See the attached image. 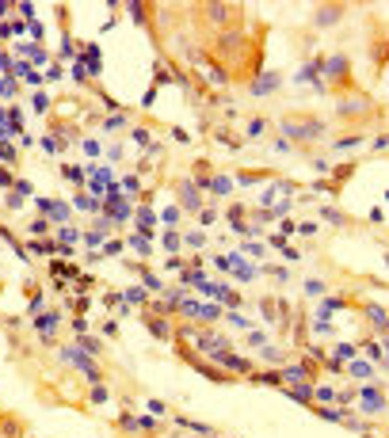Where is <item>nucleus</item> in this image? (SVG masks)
Listing matches in <instances>:
<instances>
[{"mask_svg": "<svg viewBox=\"0 0 389 438\" xmlns=\"http://www.w3.org/2000/svg\"><path fill=\"white\" fill-rule=\"evenodd\" d=\"M84 153H88V156H99V141L88 138V141H84Z\"/></svg>", "mask_w": 389, "mask_h": 438, "instance_id": "nucleus-35", "label": "nucleus"}, {"mask_svg": "<svg viewBox=\"0 0 389 438\" xmlns=\"http://www.w3.org/2000/svg\"><path fill=\"white\" fill-rule=\"evenodd\" d=\"M31 107H35L38 114H42V111H50V95H46V92H35V99H31Z\"/></svg>", "mask_w": 389, "mask_h": 438, "instance_id": "nucleus-16", "label": "nucleus"}, {"mask_svg": "<svg viewBox=\"0 0 389 438\" xmlns=\"http://www.w3.org/2000/svg\"><path fill=\"white\" fill-rule=\"evenodd\" d=\"M351 358H355V347L351 343H340L336 347V362H351Z\"/></svg>", "mask_w": 389, "mask_h": 438, "instance_id": "nucleus-18", "label": "nucleus"}, {"mask_svg": "<svg viewBox=\"0 0 389 438\" xmlns=\"http://www.w3.org/2000/svg\"><path fill=\"white\" fill-rule=\"evenodd\" d=\"M359 141H363V138H344V141H336V149H355Z\"/></svg>", "mask_w": 389, "mask_h": 438, "instance_id": "nucleus-47", "label": "nucleus"}, {"mask_svg": "<svg viewBox=\"0 0 389 438\" xmlns=\"http://www.w3.org/2000/svg\"><path fill=\"white\" fill-rule=\"evenodd\" d=\"M130 248H134V252H138V256H149V252H153V248H149V240H145V236H141V232H138V236H130Z\"/></svg>", "mask_w": 389, "mask_h": 438, "instance_id": "nucleus-13", "label": "nucleus"}, {"mask_svg": "<svg viewBox=\"0 0 389 438\" xmlns=\"http://www.w3.org/2000/svg\"><path fill=\"white\" fill-rule=\"evenodd\" d=\"M336 16H340L336 8H324V12H320V23H336Z\"/></svg>", "mask_w": 389, "mask_h": 438, "instance_id": "nucleus-38", "label": "nucleus"}, {"mask_svg": "<svg viewBox=\"0 0 389 438\" xmlns=\"http://www.w3.org/2000/svg\"><path fill=\"white\" fill-rule=\"evenodd\" d=\"M385 347H389V343H385ZM385 358H389V351H385Z\"/></svg>", "mask_w": 389, "mask_h": 438, "instance_id": "nucleus-52", "label": "nucleus"}, {"mask_svg": "<svg viewBox=\"0 0 389 438\" xmlns=\"http://www.w3.org/2000/svg\"><path fill=\"white\" fill-rule=\"evenodd\" d=\"M27 195H31V183H27V179H16V187H12V195H8V206H12V210H19Z\"/></svg>", "mask_w": 389, "mask_h": 438, "instance_id": "nucleus-8", "label": "nucleus"}, {"mask_svg": "<svg viewBox=\"0 0 389 438\" xmlns=\"http://www.w3.org/2000/svg\"><path fill=\"white\" fill-rule=\"evenodd\" d=\"M347 373H351V378H370V366H366V362H355V366H347Z\"/></svg>", "mask_w": 389, "mask_h": 438, "instance_id": "nucleus-22", "label": "nucleus"}, {"mask_svg": "<svg viewBox=\"0 0 389 438\" xmlns=\"http://www.w3.org/2000/svg\"><path fill=\"white\" fill-rule=\"evenodd\" d=\"M210 191H214V195H229V191H233V179H229V175H214V179H210Z\"/></svg>", "mask_w": 389, "mask_h": 438, "instance_id": "nucleus-10", "label": "nucleus"}, {"mask_svg": "<svg viewBox=\"0 0 389 438\" xmlns=\"http://www.w3.org/2000/svg\"><path fill=\"white\" fill-rule=\"evenodd\" d=\"M225 320H229L233 328H248V317H241L237 309H229V312H225Z\"/></svg>", "mask_w": 389, "mask_h": 438, "instance_id": "nucleus-20", "label": "nucleus"}, {"mask_svg": "<svg viewBox=\"0 0 389 438\" xmlns=\"http://www.w3.org/2000/svg\"><path fill=\"white\" fill-rule=\"evenodd\" d=\"M27 248L35 252V256H53V252H58V244H50V240H31Z\"/></svg>", "mask_w": 389, "mask_h": 438, "instance_id": "nucleus-11", "label": "nucleus"}, {"mask_svg": "<svg viewBox=\"0 0 389 438\" xmlns=\"http://www.w3.org/2000/svg\"><path fill=\"white\" fill-rule=\"evenodd\" d=\"M58 324H61V317H58V312H42V317L35 320V328H38V335H42V339H50Z\"/></svg>", "mask_w": 389, "mask_h": 438, "instance_id": "nucleus-7", "label": "nucleus"}, {"mask_svg": "<svg viewBox=\"0 0 389 438\" xmlns=\"http://www.w3.org/2000/svg\"><path fill=\"white\" fill-rule=\"evenodd\" d=\"M305 293H309V297H320V293H324V282H320V278H309V282H305Z\"/></svg>", "mask_w": 389, "mask_h": 438, "instance_id": "nucleus-21", "label": "nucleus"}, {"mask_svg": "<svg viewBox=\"0 0 389 438\" xmlns=\"http://www.w3.org/2000/svg\"><path fill=\"white\" fill-rule=\"evenodd\" d=\"M35 206L42 217H53V221H69V206L65 202H53V198H35Z\"/></svg>", "mask_w": 389, "mask_h": 438, "instance_id": "nucleus-3", "label": "nucleus"}, {"mask_svg": "<svg viewBox=\"0 0 389 438\" xmlns=\"http://www.w3.org/2000/svg\"><path fill=\"white\" fill-rule=\"evenodd\" d=\"M122 301H134V305H141V301H145V290H141V286H130V290L122 293Z\"/></svg>", "mask_w": 389, "mask_h": 438, "instance_id": "nucleus-17", "label": "nucleus"}, {"mask_svg": "<svg viewBox=\"0 0 389 438\" xmlns=\"http://www.w3.org/2000/svg\"><path fill=\"white\" fill-rule=\"evenodd\" d=\"M320 130H324L320 122H283V134H290V138H302V141L317 138Z\"/></svg>", "mask_w": 389, "mask_h": 438, "instance_id": "nucleus-2", "label": "nucleus"}, {"mask_svg": "<svg viewBox=\"0 0 389 438\" xmlns=\"http://www.w3.org/2000/svg\"><path fill=\"white\" fill-rule=\"evenodd\" d=\"M324 69H328V77H344L347 57H332V61H324Z\"/></svg>", "mask_w": 389, "mask_h": 438, "instance_id": "nucleus-12", "label": "nucleus"}, {"mask_svg": "<svg viewBox=\"0 0 389 438\" xmlns=\"http://www.w3.org/2000/svg\"><path fill=\"white\" fill-rule=\"evenodd\" d=\"M153 225H156V214H153L149 206H141V210H138V232H141V236H149V232H153Z\"/></svg>", "mask_w": 389, "mask_h": 438, "instance_id": "nucleus-9", "label": "nucleus"}, {"mask_svg": "<svg viewBox=\"0 0 389 438\" xmlns=\"http://www.w3.org/2000/svg\"><path fill=\"white\" fill-rule=\"evenodd\" d=\"M313 412H317L320 419H332V423H340V419H347V412H336V408H313Z\"/></svg>", "mask_w": 389, "mask_h": 438, "instance_id": "nucleus-14", "label": "nucleus"}, {"mask_svg": "<svg viewBox=\"0 0 389 438\" xmlns=\"http://www.w3.org/2000/svg\"><path fill=\"white\" fill-rule=\"evenodd\" d=\"M244 256H263V244H244Z\"/></svg>", "mask_w": 389, "mask_h": 438, "instance_id": "nucleus-48", "label": "nucleus"}, {"mask_svg": "<svg viewBox=\"0 0 389 438\" xmlns=\"http://www.w3.org/2000/svg\"><path fill=\"white\" fill-rule=\"evenodd\" d=\"M180 202H183V210H199L202 206L199 187H195V183H183V187H180Z\"/></svg>", "mask_w": 389, "mask_h": 438, "instance_id": "nucleus-6", "label": "nucleus"}, {"mask_svg": "<svg viewBox=\"0 0 389 438\" xmlns=\"http://www.w3.org/2000/svg\"><path fill=\"white\" fill-rule=\"evenodd\" d=\"M0 160H12V164H16V149H12V145H0Z\"/></svg>", "mask_w": 389, "mask_h": 438, "instance_id": "nucleus-40", "label": "nucleus"}, {"mask_svg": "<svg viewBox=\"0 0 389 438\" xmlns=\"http://www.w3.org/2000/svg\"><path fill=\"white\" fill-rule=\"evenodd\" d=\"M164 244H168V252H176L180 248V236H176V232H164Z\"/></svg>", "mask_w": 389, "mask_h": 438, "instance_id": "nucleus-43", "label": "nucleus"}, {"mask_svg": "<svg viewBox=\"0 0 389 438\" xmlns=\"http://www.w3.org/2000/svg\"><path fill=\"white\" fill-rule=\"evenodd\" d=\"M0 187H16V179H12L8 168H0Z\"/></svg>", "mask_w": 389, "mask_h": 438, "instance_id": "nucleus-37", "label": "nucleus"}, {"mask_svg": "<svg viewBox=\"0 0 389 438\" xmlns=\"http://www.w3.org/2000/svg\"><path fill=\"white\" fill-rule=\"evenodd\" d=\"M77 347H84L88 354H99V351H103V347H99V339H80Z\"/></svg>", "mask_w": 389, "mask_h": 438, "instance_id": "nucleus-28", "label": "nucleus"}, {"mask_svg": "<svg viewBox=\"0 0 389 438\" xmlns=\"http://www.w3.org/2000/svg\"><path fill=\"white\" fill-rule=\"evenodd\" d=\"M61 175H65V179H73V183L84 179V172H80V168H61Z\"/></svg>", "mask_w": 389, "mask_h": 438, "instance_id": "nucleus-30", "label": "nucleus"}, {"mask_svg": "<svg viewBox=\"0 0 389 438\" xmlns=\"http://www.w3.org/2000/svg\"><path fill=\"white\" fill-rule=\"evenodd\" d=\"M385 328H389V320H385Z\"/></svg>", "mask_w": 389, "mask_h": 438, "instance_id": "nucleus-53", "label": "nucleus"}, {"mask_svg": "<svg viewBox=\"0 0 389 438\" xmlns=\"http://www.w3.org/2000/svg\"><path fill=\"white\" fill-rule=\"evenodd\" d=\"M16 12H19V16H23V19H35V4H19Z\"/></svg>", "mask_w": 389, "mask_h": 438, "instance_id": "nucleus-41", "label": "nucleus"}, {"mask_svg": "<svg viewBox=\"0 0 389 438\" xmlns=\"http://www.w3.org/2000/svg\"><path fill=\"white\" fill-rule=\"evenodd\" d=\"M73 202H77L80 210H95V206H99V198H92V195H77Z\"/></svg>", "mask_w": 389, "mask_h": 438, "instance_id": "nucleus-19", "label": "nucleus"}, {"mask_svg": "<svg viewBox=\"0 0 389 438\" xmlns=\"http://www.w3.org/2000/svg\"><path fill=\"white\" fill-rule=\"evenodd\" d=\"M27 229H31V236H38V232H46V229H50V221H46V217H38V221H31Z\"/></svg>", "mask_w": 389, "mask_h": 438, "instance_id": "nucleus-27", "label": "nucleus"}, {"mask_svg": "<svg viewBox=\"0 0 389 438\" xmlns=\"http://www.w3.org/2000/svg\"><path fill=\"white\" fill-rule=\"evenodd\" d=\"M65 77V69H61V65H50V73H46V80H61Z\"/></svg>", "mask_w": 389, "mask_h": 438, "instance_id": "nucleus-45", "label": "nucleus"}, {"mask_svg": "<svg viewBox=\"0 0 389 438\" xmlns=\"http://www.w3.org/2000/svg\"><path fill=\"white\" fill-rule=\"evenodd\" d=\"M320 217H324V221H336V225H340V221H344V217H340V214H336V210H320Z\"/></svg>", "mask_w": 389, "mask_h": 438, "instance_id": "nucleus-49", "label": "nucleus"}, {"mask_svg": "<svg viewBox=\"0 0 389 438\" xmlns=\"http://www.w3.org/2000/svg\"><path fill=\"white\" fill-rule=\"evenodd\" d=\"M119 252H122V240H107L103 244V256H119Z\"/></svg>", "mask_w": 389, "mask_h": 438, "instance_id": "nucleus-32", "label": "nucleus"}, {"mask_svg": "<svg viewBox=\"0 0 389 438\" xmlns=\"http://www.w3.org/2000/svg\"><path fill=\"white\" fill-rule=\"evenodd\" d=\"M275 88H279V73L275 69H267L263 77L252 80V95H267V92H275Z\"/></svg>", "mask_w": 389, "mask_h": 438, "instance_id": "nucleus-4", "label": "nucleus"}, {"mask_svg": "<svg viewBox=\"0 0 389 438\" xmlns=\"http://www.w3.org/2000/svg\"><path fill=\"white\" fill-rule=\"evenodd\" d=\"M122 122H126V118H122V114H111V118H107V122H103V130H119V126H122Z\"/></svg>", "mask_w": 389, "mask_h": 438, "instance_id": "nucleus-36", "label": "nucleus"}, {"mask_svg": "<svg viewBox=\"0 0 389 438\" xmlns=\"http://www.w3.org/2000/svg\"><path fill=\"white\" fill-rule=\"evenodd\" d=\"M187 244H191V248H202V244H206V236H202V232H187Z\"/></svg>", "mask_w": 389, "mask_h": 438, "instance_id": "nucleus-33", "label": "nucleus"}, {"mask_svg": "<svg viewBox=\"0 0 389 438\" xmlns=\"http://www.w3.org/2000/svg\"><path fill=\"white\" fill-rule=\"evenodd\" d=\"M134 141H138V145H149V130L138 126V130H134Z\"/></svg>", "mask_w": 389, "mask_h": 438, "instance_id": "nucleus-42", "label": "nucleus"}, {"mask_svg": "<svg viewBox=\"0 0 389 438\" xmlns=\"http://www.w3.org/2000/svg\"><path fill=\"white\" fill-rule=\"evenodd\" d=\"M363 347H366V354H370L374 362H381V358H385V351H381V343H363Z\"/></svg>", "mask_w": 389, "mask_h": 438, "instance_id": "nucleus-26", "label": "nucleus"}, {"mask_svg": "<svg viewBox=\"0 0 389 438\" xmlns=\"http://www.w3.org/2000/svg\"><path fill=\"white\" fill-rule=\"evenodd\" d=\"M42 149H46V153H58V149H61V141H53V138H42Z\"/></svg>", "mask_w": 389, "mask_h": 438, "instance_id": "nucleus-46", "label": "nucleus"}, {"mask_svg": "<svg viewBox=\"0 0 389 438\" xmlns=\"http://www.w3.org/2000/svg\"><path fill=\"white\" fill-rule=\"evenodd\" d=\"M0 69H12V53L8 50H0Z\"/></svg>", "mask_w": 389, "mask_h": 438, "instance_id": "nucleus-51", "label": "nucleus"}, {"mask_svg": "<svg viewBox=\"0 0 389 438\" xmlns=\"http://www.w3.org/2000/svg\"><path fill=\"white\" fill-rule=\"evenodd\" d=\"M381 408H385L381 393H374V385H366V389H363V412H366V415H378Z\"/></svg>", "mask_w": 389, "mask_h": 438, "instance_id": "nucleus-5", "label": "nucleus"}, {"mask_svg": "<svg viewBox=\"0 0 389 438\" xmlns=\"http://www.w3.org/2000/svg\"><path fill=\"white\" fill-rule=\"evenodd\" d=\"M149 332H153L156 339H168V335H172V332H168V324H164V320H149Z\"/></svg>", "mask_w": 389, "mask_h": 438, "instance_id": "nucleus-15", "label": "nucleus"}, {"mask_svg": "<svg viewBox=\"0 0 389 438\" xmlns=\"http://www.w3.org/2000/svg\"><path fill=\"white\" fill-rule=\"evenodd\" d=\"M92 400H95V404H107V389L95 385V389H92Z\"/></svg>", "mask_w": 389, "mask_h": 438, "instance_id": "nucleus-44", "label": "nucleus"}, {"mask_svg": "<svg viewBox=\"0 0 389 438\" xmlns=\"http://www.w3.org/2000/svg\"><path fill=\"white\" fill-rule=\"evenodd\" d=\"M263 130H267V122H263V118H252V122H248V138H259Z\"/></svg>", "mask_w": 389, "mask_h": 438, "instance_id": "nucleus-25", "label": "nucleus"}, {"mask_svg": "<svg viewBox=\"0 0 389 438\" xmlns=\"http://www.w3.org/2000/svg\"><path fill=\"white\" fill-rule=\"evenodd\" d=\"M58 240H61V244H77V240H80V232H77V229H61V232H58Z\"/></svg>", "mask_w": 389, "mask_h": 438, "instance_id": "nucleus-24", "label": "nucleus"}, {"mask_svg": "<svg viewBox=\"0 0 389 438\" xmlns=\"http://www.w3.org/2000/svg\"><path fill=\"white\" fill-rule=\"evenodd\" d=\"M130 16H134V19L141 23V19H145V8H141V4H130Z\"/></svg>", "mask_w": 389, "mask_h": 438, "instance_id": "nucleus-50", "label": "nucleus"}, {"mask_svg": "<svg viewBox=\"0 0 389 438\" xmlns=\"http://www.w3.org/2000/svg\"><path fill=\"white\" fill-rule=\"evenodd\" d=\"M27 31H31V35H35V38H42V35H46V27L38 23V19H31V27H27Z\"/></svg>", "mask_w": 389, "mask_h": 438, "instance_id": "nucleus-39", "label": "nucleus"}, {"mask_svg": "<svg viewBox=\"0 0 389 438\" xmlns=\"http://www.w3.org/2000/svg\"><path fill=\"white\" fill-rule=\"evenodd\" d=\"M122 191H130V198L138 195V191H141V183H138V175H126V179H122Z\"/></svg>", "mask_w": 389, "mask_h": 438, "instance_id": "nucleus-23", "label": "nucleus"}, {"mask_svg": "<svg viewBox=\"0 0 389 438\" xmlns=\"http://www.w3.org/2000/svg\"><path fill=\"white\" fill-rule=\"evenodd\" d=\"M61 358H65V362H73V366H80L88 381H99V369H95V362L88 358L84 351H77V347H65V351H61Z\"/></svg>", "mask_w": 389, "mask_h": 438, "instance_id": "nucleus-1", "label": "nucleus"}, {"mask_svg": "<svg viewBox=\"0 0 389 438\" xmlns=\"http://www.w3.org/2000/svg\"><path fill=\"white\" fill-rule=\"evenodd\" d=\"M160 221H168V225H172V221H180V210H176V206H168L164 214H160Z\"/></svg>", "mask_w": 389, "mask_h": 438, "instance_id": "nucleus-34", "label": "nucleus"}, {"mask_svg": "<svg viewBox=\"0 0 389 438\" xmlns=\"http://www.w3.org/2000/svg\"><path fill=\"white\" fill-rule=\"evenodd\" d=\"M210 80H214V84H225V80H229V73H221L217 65H210Z\"/></svg>", "mask_w": 389, "mask_h": 438, "instance_id": "nucleus-31", "label": "nucleus"}, {"mask_svg": "<svg viewBox=\"0 0 389 438\" xmlns=\"http://www.w3.org/2000/svg\"><path fill=\"white\" fill-rule=\"evenodd\" d=\"M0 95H16V80H12V77L0 80Z\"/></svg>", "mask_w": 389, "mask_h": 438, "instance_id": "nucleus-29", "label": "nucleus"}]
</instances>
